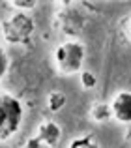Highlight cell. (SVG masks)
I'll list each match as a JSON object with an SVG mask.
<instances>
[{
	"mask_svg": "<svg viewBox=\"0 0 131 148\" xmlns=\"http://www.w3.org/2000/svg\"><path fill=\"white\" fill-rule=\"evenodd\" d=\"M23 105L15 96L0 92V141L11 139L23 124Z\"/></svg>",
	"mask_w": 131,
	"mask_h": 148,
	"instance_id": "1",
	"label": "cell"
},
{
	"mask_svg": "<svg viewBox=\"0 0 131 148\" xmlns=\"http://www.w3.org/2000/svg\"><path fill=\"white\" fill-rule=\"evenodd\" d=\"M55 62L62 73H77L84 62V45L79 41H64L55 51Z\"/></svg>",
	"mask_w": 131,
	"mask_h": 148,
	"instance_id": "2",
	"label": "cell"
},
{
	"mask_svg": "<svg viewBox=\"0 0 131 148\" xmlns=\"http://www.w3.org/2000/svg\"><path fill=\"white\" fill-rule=\"evenodd\" d=\"M34 19L28 13H13L10 19L2 23V34L8 43H23L28 41V38L34 34Z\"/></svg>",
	"mask_w": 131,
	"mask_h": 148,
	"instance_id": "3",
	"label": "cell"
},
{
	"mask_svg": "<svg viewBox=\"0 0 131 148\" xmlns=\"http://www.w3.org/2000/svg\"><path fill=\"white\" fill-rule=\"evenodd\" d=\"M56 28L62 30L68 36H79L81 30H83V23L84 17L81 15L79 10H73V8H68V10H60L58 15H56Z\"/></svg>",
	"mask_w": 131,
	"mask_h": 148,
	"instance_id": "4",
	"label": "cell"
},
{
	"mask_svg": "<svg viewBox=\"0 0 131 148\" xmlns=\"http://www.w3.org/2000/svg\"><path fill=\"white\" fill-rule=\"evenodd\" d=\"M111 112L122 124H131V92H120L111 101Z\"/></svg>",
	"mask_w": 131,
	"mask_h": 148,
	"instance_id": "5",
	"label": "cell"
},
{
	"mask_svg": "<svg viewBox=\"0 0 131 148\" xmlns=\"http://www.w3.org/2000/svg\"><path fill=\"white\" fill-rule=\"evenodd\" d=\"M60 137H62V130H60V126L56 122H43L40 126V130H38V139H40L41 143H45L47 146L55 148L56 145L60 143Z\"/></svg>",
	"mask_w": 131,
	"mask_h": 148,
	"instance_id": "6",
	"label": "cell"
},
{
	"mask_svg": "<svg viewBox=\"0 0 131 148\" xmlns=\"http://www.w3.org/2000/svg\"><path fill=\"white\" fill-rule=\"evenodd\" d=\"M111 105L107 103H96L94 109H92V116H94V120H99V122H103V120L111 118Z\"/></svg>",
	"mask_w": 131,
	"mask_h": 148,
	"instance_id": "7",
	"label": "cell"
},
{
	"mask_svg": "<svg viewBox=\"0 0 131 148\" xmlns=\"http://www.w3.org/2000/svg\"><path fill=\"white\" fill-rule=\"evenodd\" d=\"M68 148H99V146H98V143H96L90 135H86V137L73 139V141L68 145Z\"/></svg>",
	"mask_w": 131,
	"mask_h": 148,
	"instance_id": "8",
	"label": "cell"
},
{
	"mask_svg": "<svg viewBox=\"0 0 131 148\" xmlns=\"http://www.w3.org/2000/svg\"><path fill=\"white\" fill-rule=\"evenodd\" d=\"M49 109L51 111H60V109L66 105V96L62 94V92H53V94H49Z\"/></svg>",
	"mask_w": 131,
	"mask_h": 148,
	"instance_id": "9",
	"label": "cell"
},
{
	"mask_svg": "<svg viewBox=\"0 0 131 148\" xmlns=\"http://www.w3.org/2000/svg\"><path fill=\"white\" fill-rule=\"evenodd\" d=\"M81 83L84 88H94L96 86V75L90 71H81Z\"/></svg>",
	"mask_w": 131,
	"mask_h": 148,
	"instance_id": "10",
	"label": "cell"
},
{
	"mask_svg": "<svg viewBox=\"0 0 131 148\" xmlns=\"http://www.w3.org/2000/svg\"><path fill=\"white\" fill-rule=\"evenodd\" d=\"M8 64H10L8 54H6V51L2 49V45H0V81H2V77L6 75V71H8Z\"/></svg>",
	"mask_w": 131,
	"mask_h": 148,
	"instance_id": "11",
	"label": "cell"
},
{
	"mask_svg": "<svg viewBox=\"0 0 131 148\" xmlns=\"http://www.w3.org/2000/svg\"><path fill=\"white\" fill-rule=\"evenodd\" d=\"M11 6L21 8V10H32V8L38 6V2H36V0H13Z\"/></svg>",
	"mask_w": 131,
	"mask_h": 148,
	"instance_id": "12",
	"label": "cell"
},
{
	"mask_svg": "<svg viewBox=\"0 0 131 148\" xmlns=\"http://www.w3.org/2000/svg\"><path fill=\"white\" fill-rule=\"evenodd\" d=\"M40 139L38 137H32V139H28V143H26V148H40Z\"/></svg>",
	"mask_w": 131,
	"mask_h": 148,
	"instance_id": "13",
	"label": "cell"
},
{
	"mask_svg": "<svg viewBox=\"0 0 131 148\" xmlns=\"http://www.w3.org/2000/svg\"><path fill=\"white\" fill-rule=\"evenodd\" d=\"M129 38H131V23H129Z\"/></svg>",
	"mask_w": 131,
	"mask_h": 148,
	"instance_id": "14",
	"label": "cell"
}]
</instances>
